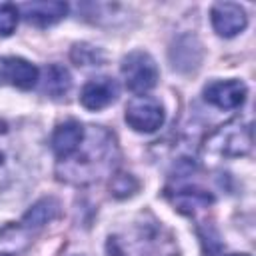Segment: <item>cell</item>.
Wrapping results in <instances>:
<instances>
[{
	"label": "cell",
	"instance_id": "cell-1",
	"mask_svg": "<svg viewBox=\"0 0 256 256\" xmlns=\"http://www.w3.org/2000/svg\"><path fill=\"white\" fill-rule=\"evenodd\" d=\"M118 156L114 134L102 126H88L84 142L70 158L58 162L56 174L70 184H92L114 172Z\"/></svg>",
	"mask_w": 256,
	"mask_h": 256
},
{
	"label": "cell",
	"instance_id": "cell-21",
	"mask_svg": "<svg viewBox=\"0 0 256 256\" xmlns=\"http://www.w3.org/2000/svg\"><path fill=\"white\" fill-rule=\"evenodd\" d=\"M230 256H250V254H230Z\"/></svg>",
	"mask_w": 256,
	"mask_h": 256
},
{
	"label": "cell",
	"instance_id": "cell-5",
	"mask_svg": "<svg viewBox=\"0 0 256 256\" xmlns=\"http://www.w3.org/2000/svg\"><path fill=\"white\" fill-rule=\"evenodd\" d=\"M126 124L140 134H152L158 128H162L164 120H166V112L164 106L158 98L154 96H134L128 104H126Z\"/></svg>",
	"mask_w": 256,
	"mask_h": 256
},
{
	"label": "cell",
	"instance_id": "cell-18",
	"mask_svg": "<svg viewBox=\"0 0 256 256\" xmlns=\"http://www.w3.org/2000/svg\"><path fill=\"white\" fill-rule=\"evenodd\" d=\"M138 188H140V184L132 174H116L110 180V194L114 198H120V200L134 196L138 192Z\"/></svg>",
	"mask_w": 256,
	"mask_h": 256
},
{
	"label": "cell",
	"instance_id": "cell-11",
	"mask_svg": "<svg viewBox=\"0 0 256 256\" xmlns=\"http://www.w3.org/2000/svg\"><path fill=\"white\" fill-rule=\"evenodd\" d=\"M18 10L26 18V22L40 28H48L58 24L62 18H66L68 4L66 2H26Z\"/></svg>",
	"mask_w": 256,
	"mask_h": 256
},
{
	"label": "cell",
	"instance_id": "cell-13",
	"mask_svg": "<svg viewBox=\"0 0 256 256\" xmlns=\"http://www.w3.org/2000/svg\"><path fill=\"white\" fill-rule=\"evenodd\" d=\"M40 82V70L20 58V56H8L6 58V84H12L20 90H32Z\"/></svg>",
	"mask_w": 256,
	"mask_h": 256
},
{
	"label": "cell",
	"instance_id": "cell-7",
	"mask_svg": "<svg viewBox=\"0 0 256 256\" xmlns=\"http://www.w3.org/2000/svg\"><path fill=\"white\" fill-rule=\"evenodd\" d=\"M210 20H212L214 32L222 38H234L240 32H244L246 26H248L246 10L240 4H234V2L214 4L212 10H210Z\"/></svg>",
	"mask_w": 256,
	"mask_h": 256
},
{
	"label": "cell",
	"instance_id": "cell-4",
	"mask_svg": "<svg viewBox=\"0 0 256 256\" xmlns=\"http://www.w3.org/2000/svg\"><path fill=\"white\" fill-rule=\"evenodd\" d=\"M120 72L124 78V84L134 94H146L158 84L160 72L154 62V58L144 50H134L122 58Z\"/></svg>",
	"mask_w": 256,
	"mask_h": 256
},
{
	"label": "cell",
	"instance_id": "cell-15",
	"mask_svg": "<svg viewBox=\"0 0 256 256\" xmlns=\"http://www.w3.org/2000/svg\"><path fill=\"white\" fill-rule=\"evenodd\" d=\"M172 202H174V206H176L178 212L192 216L198 210H204V208L212 206L214 204V196L208 190H202V188L192 186V188H180V190H176L174 196H172Z\"/></svg>",
	"mask_w": 256,
	"mask_h": 256
},
{
	"label": "cell",
	"instance_id": "cell-8",
	"mask_svg": "<svg viewBox=\"0 0 256 256\" xmlns=\"http://www.w3.org/2000/svg\"><path fill=\"white\" fill-rule=\"evenodd\" d=\"M248 88L240 80H216L204 88V100L220 110H236L246 102Z\"/></svg>",
	"mask_w": 256,
	"mask_h": 256
},
{
	"label": "cell",
	"instance_id": "cell-19",
	"mask_svg": "<svg viewBox=\"0 0 256 256\" xmlns=\"http://www.w3.org/2000/svg\"><path fill=\"white\" fill-rule=\"evenodd\" d=\"M18 18H20L18 6L10 2H2L0 4V36H10L18 26Z\"/></svg>",
	"mask_w": 256,
	"mask_h": 256
},
{
	"label": "cell",
	"instance_id": "cell-20",
	"mask_svg": "<svg viewBox=\"0 0 256 256\" xmlns=\"http://www.w3.org/2000/svg\"><path fill=\"white\" fill-rule=\"evenodd\" d=\"M6 84V58H0V86Z\"/></svg>",
	"mask_w": 256,
	"mask_h": 256
},
{
	"label": "cell",
	"instance_id": "cell-16",
	"mask_svg": "<svg viewBox=\"0 0 256 256\" xmlns=\"http://www.w3.org/2000/svg\"><path fill=\"white\" fill-rule=\"evenodd\" d=\"M42 80V90L44 94H48L50 98H62L70 92L72 88V76L70 72L60 66V64H50L44 68V76Z\"/></svg>",
	"mask_w": 256,
	"mask_h": 256
},
{
	"label": "cell",
	"instance_id": "cell-6",
	"mask_svg": "<svg viewBox=\"0 0 256 256\" xmlns=\"http://www.w3.org/2000/svg\"><path fill=\"white\" fill-rule=\"evenodd\" d=\"M24 168L22 146L8 122H0V192L8 190Z\"/></svg>",
	"mask_w": 256,
	"mask_h": 256
},
{
	"label": "cell",
	"instance_id": "cell-17",
	"mask_svg": "<svg viewBox=\"0 0 256 256\" xmlns=\"http://www.w3.org/2000/svg\"><path fill=\"white\" fill-rule=\"evenodd\" d=\"M70 58L80 68H94V66H102L106 62V54L102 52V48L86 44V42L74 44V48L70 52Z\"/></svg>",
	"mask_w": 256,
	"mask_h": 256
},
{
	"label": "cell",
	"instance_id": "cell-2",
	"mask_svg": "<svg viewBox=\"0 0 256 256\" xmlns=\"http://www.w3.org/2000/svg\"><path fill=\"white\" fill-rule=\"evenodd\" d=\"M206 150L222 158H240L252 150V126L234 118L214 130L206 140Z\"/></svg>",
	"mask_w": 256,
	"mask_h": 256
},
{
	"label": "cell",
	"instance_id": "cell-12",
	"mask_svg": "<svg viewBox=\"0 0 256 256\" xmlns=\"http://www.w3.org/2000/svg\"><path fill=\"white\" fill-rule=\"evenodd\" d=\"M32 234L26 226L20 222H8L0 226V256H22L30 244H32Z\"/></svg>",
	"mask_w": 256,
	"mask_h": 256
},
{
	"label": "cell",
	"instance_id": "cell-3",
	"mask_svg": "<svg viewBox=\"0 0 256 256\" xmlns=\"http://www.w3.org/2000/svg\"><path fill=\"white\" fill-rule=\"evenodd\" d=\"M160 244V230L152 224L138 222L136 226L112 234L108 238V256H150Z\"/></svg>",
	"mask_w": 256,
	"mask_h": 256
},
{
	"label": "cell",
	"instance_id": "cell-14",
	"mask_svg": "<svg viewBox=\"0 0 256 256\" xmlns=\"http://www.w3.org/2000/svg\"><path fill=\"white\" fill-rule=\"evenodd\" d=\"M60 216V202L52 196L38 200L24 216H22V226H26L30 232H36L40 228H44L46 224H50L52 220H56Z\"/></svg>",
	"mask_w": 256,
	"mask_h": 256
},
{
	"label": "cell",
	"instance_id": "cell-10",
	"mask_svg": "<svg viewBox=\"0 0 256 256\" xmlns=\"http://www.w3.org/2000/svg\"><path fill=\"white\" fill-rule=\"evenodd\" d=\"M84 136H86V128L78 120L60 122L54 128L52 138H50V146H52V152L58 158V162L70 158L80 148V144L84 142Z\"/></svg>",
	"mask_w": 256,
	"mask_h": 256
},
{
	"label": "cell",
	"instance_id": "cell-9",
	"mask_svg": "<svg viewBox=\"0 0 256 256\" xmlns=\"http://www.w3.org/2000/svg\"><path fill=\"white\" fill-rule=\"evenodd\" d=\"M118 96H120L118 82L110 76H98L84 84V88L80 92V104L86 110L98 112V110H104L110 104H114L118 100Z\"/></svg>",
	"mask_w": 256,
	"mask_h": 256
}]
</instances>
